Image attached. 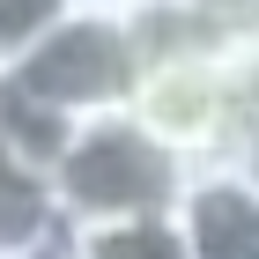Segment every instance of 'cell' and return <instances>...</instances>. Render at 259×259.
<instances>
[{
	"mask_svg": "<svg viewBox=\"0 0 259 259\" xmlns=\"http://www.w3.org/2000/svg\"><path fill=\"white\" fill-rule=\"evenodd\" d=\"M185 178H193V163L170 156L134 111L74 119L60 156H52V193H60L67 237L111 230V222H141V215H170Z\"/></svg>",
	"mask_w": 259,
	"mask_h": 259,
	"instance_id": "1",
	"label": "cell"
},
{
	"mask_svg": "<svg viewBox=\"0 0 259 259\" xmlns=\"http://www.w3.org/2000/svg\"><path fill=\"white\" fill-rule=\"evenodd\" d=\"M0 81L15 97H30L37 111L74 126V119H97V111H126L134 81H141V60L126 45L119 8H67Z\"/></svg>",
	"mask_w": 259,
	"mask_h": 259,
	"instance_id": "2",
	"label": "cell"
},
{
	"mask_svg": "<svg viewBox=\"0 0 259 259\" xmlns=\"http://www.w3.org/2000/svg\"><path fill=\"white\" fill-rule=\"evenodd\" d=\"M148 134L185 163H230V74L222 60H170L148 67L134 81V104H126Z\"/></svg>",
	"mask_w": 259,
	"mask_h": 259,
	"instance_id": "3",
	"label": "cell"
},
{
	"mask_svg": "<svg viewBox=\"0 0 259 259\" xmlns=\"http://www.w3.org/2000/svg\"><path fill=\"white\" fill-rule=\"evenodd\" d=\"M170 222L193 259H259V193L237 163H193Z\"/></svg>",
	"mask_w": 259,
	"mask_h": 259,
	"instance_id": "4",
	"label": "cell"
},
{
	"mask_svg": "<svg viewBox=\"0 0 259 259\" xmlns=\"http://www.w3.org/2000/svg\"><path fill=\"white\" fill-rule=\"evenodd\" d=\"M67 244V215L52 193V170L37 156H22L15 141H0V259Z\"/></svg>",
	"mask_w": 259,
	"mask_h": 259,
	"instance_id": "5",
	"label": "cell"
},
{
	"mask_svg": "<svg viewBox=\"0 0 259 259\" xmlns=\"http://www.w3.org/2000/svg\"><path fill=\"white\" fill-rule=\"evenodd\" d=\"M119 22H126V45H134L141 74L148 67H170V60H207L215 52V37H207V22H200L193 0H126Z\"/></svg>",
	"mask_w": 259,
	"mask_h": 259,
	"instance_id": "6",
	"label": "cell"
},
{
	"mask_svg": "<svg viewBox=\"0 0 259 259\" xmlns=\"http://www.w3.org/2000/svg\"><path fill=\"white\" fill-rule=\"evenodd\" d=\"M74 259H193L170 215H141V222H111V230H81Z\"/></svg>",
	"mask_w": 259,
	"mask_h": 259,
	"instance_id": "7",
	"label": "cell"
},
{
	"mask_svg": "<svg viewBox=\"0 0 259 259\" xmlns=\"http://www.w3.org/2000/svg\"><path fill=\"white\" fill-rule=\"evenodd\" d=\"M67 8H74V0H0V74H8V67H15Z\"/></svg>",
	"mask_w": 259,
	"mask_h": 259,
	"instance_id": "8",
	"label": "cell"
},
{
	"mask_svg": "<svg viewBox=\"0 0 259 259\" xmlns=\"http://www.w3.org/2000/svg\"><path fill=\"white\" fill-rule=\"evenodd\" d=\"M222 74H230V156H244L259 141V45L252 52H230Z\"/></svg>",
	"mask_w": 259,
	"mask_h": 259,
	"instance_id": "9",
	"label": "cell"
},
{
	"mask_svg": "<svg viewBox=\"0 0 259 259\" xmlns=\"http://www.w3.org/2000/svg\"><path fill=\"white\" fill-rule=\"evenodd\" d=\"M193 8H200V22H207V37H215L222 60L259 45V0H193Z\"/></svg>",
	"mask_w": 259,
	"mask_h": 259,
	"instance_id": "10",
	"label": "cell"
},
{
	"mask_svg": "<svg viewBox=\"0 0 259 259\" xmlns=\"http://www.w3.org/2000/svg\"><path fill=\"white\" fill-rule=\"evenodd\" d=\"M230 163H237V170H244V185H252V193H259V141H252V148H244V156H230Z\"/></svg>",
	"mask_w": 259,
	"mask_h": 259,
	"instance_id": "11",
	"label": "cell"
},
{
	"mask_svg": "<svg viewBox=\"0 0 259 259\" xmlns=\"http://www.w3.org/2000/svg\"><path fill=\"white\" fill-rule=\"evenodd\" d=\"M15 259H74V244H45V252H15Z\"/></svg>",
	"mask_w": 259,
	"mask_h": 259,
	"instance_id": "12",
	"label": "cell"
},
{
	"mask_svg": "<svg viewBox=\"0 0 259 259\" xmlns=\"http://www.w3.org/2000/svg\"><path fill=\"white\" fill-rule=\"evenodd\" d=\"M74 8H126V0H74Z\"/></svg>",
	"mask_w": 259,
	"mask_h": 259,
	"instance_id": "13",
	"label": "cell"
}]
</instances>
